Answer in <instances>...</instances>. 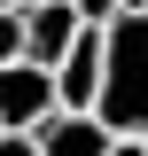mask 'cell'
Listing matches in <instances>:
<instances>
[{
    "label": "cell",
    "mask_w": 148,
    "mask_h": 156,
    "mask_svg": "<svg viewBox=\"0 0 148 156\" xmlns=\"http://www.w3.org/2000/svg\"><path fill=\"white\" fill-rule=\"evenodd\" d=\"M125 8H132V0H78V16H86V23H117Z\"/></svg>",
    "instance_id": "obj_7"
},
{
    "label": "cell",
    "mask_w": 148,
    "mask_h": 156,
    "mask_svg": "<svg viewBox=\"0 0 148 156\" xmlns=\"http://www.w3.org/2000/svg\"><path fill=\"white\" fill-rule=\"evenodd\" d=\"M0 156H39V133H23V125H8V133H0Z\"/></svg>",
    "instance_id": "obj_8"
},
{
    "label": "cell",
    "mask_w": 148,
    "mask_h": 156,
    "mask_svg": "<svg viewBox=\"0 0 148 156\" xmlns=\"http://www.w3.org/2000/svg\"><path fill=\"white\" fill-rule=\"evenodd\" d=\"M55 94H62V109H93V94H101V23H86L70 39V55L55 62Z\"/></svg>",
    "instance_id": "obj_5"
},
{
    "label": "cell",
    "mask_w": 148,
    "mask_h": 156,
    "mask_svg": "<svg viewBox=\"0 0 148 156\" xmlns=\"http://www.w3.org/2000/svg\"><path fill=\"white\" fill-rule=\"evenodd\" d=\"M78 31H86L78 0H31V8H23V55L47 62V70L70 55V39H78Z\"/></svg>",
    "instance_id": "obj_3"
},
{
    "label": "cell",
    "mask_w": 148,
    "mask_h": 156,
    "mask_svg": "<svg viewBox=\"0 0 148 156\" xmlns=\"http://www.w3.org/2000/svg\"><path fill=\"white\" fill-rule=\"evenodd\" d=\"M23 55V8H0V62Z\"/></svg>",
    "instance_id": "obj_6"
},
{
    "label": "cell",
    "mask_w": 148,
    "mask_h": 156,
    "mask_svg": "<svg viewBox=\"0 0 148 156\" xmlns=\"http://www.w3.org/2000/svg\"><path fill=\"white\" fill-rule=\"evenodd\" d=\"M109 156H148V133H117V140H109Z\"/></svg>",
    "instance_id": "obj_9"
},
{
    "label": "cell",
    "mask_w": 148,
    "mask_h": 156,
    "mask_svg": "<svg viewBox=\"0 0 148 156\" xmlns=\"http://www.w3.org/2000/svg\"><path fill=\"white\" fill-rule=\"evenodd\" d=\"M109 133H148V0H132L117 23H101V94Z\"/></svg>",
    "instance_id": "obj_1"
},
{
    "label": "cell",
    "mask_w": 148,
    "mask_h": 156,
    "mask_svg": "<svg viewBox=\"0 0 148 156\" xmlns=\"http://www.w3.org/2000/svg\"><path fill=\"white\" fill-rule=\"evenodd\" d=\"M55 109H62V94H55V70H47V62H31V55L0 62V133H8V125L31 133L39 117H55Z\"/></svg>",
    "instance_id": "obj_2"
},
{
    "label": "cell",
    "mask_w": 148,
    "mask_h": 156,
    "mask_svg": "<svg viewBox=\"0 0 148 156\" xmlns=\"http://www.w3.org/2000/svg\"><path fill=\"white\" fill-rule=\"evenodd\" d=\"M39 133V156H109V125H101V109H55L31 125Z\"/></svg>",
    "instance_id": "obj_4"
},
{
    "label": "cell",
    "mask_w": 148,
    "mask_h": 156,
    "mask_svg": "<svg viewBox=\"0 0 148 156\" xmlns=\"http://www.w3.org/2000/svg\"><path fill=\"white\" fill-rule=\"evenodd\" d=\"M0 8H31V0H0Z\"/></svg>",
    "instance_id": "obj_10"
}]
</instances>
